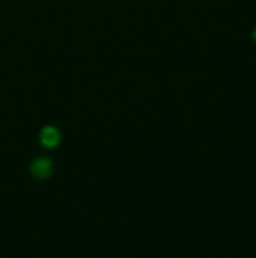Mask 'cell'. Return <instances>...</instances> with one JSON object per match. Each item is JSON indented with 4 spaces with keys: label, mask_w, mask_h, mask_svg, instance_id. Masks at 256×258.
Instances as JSON below:
<instances>
[{
    "label": "cell",
    "mask_w": 256,
    "mask_h": 258,
    "mask_svg": "<svg viewBox=\"0 0 256 258\" xmlns=\"http://www.w3.org/2000/svg\"><path fill=\"white\" fill-rule=\"evenodd\" d=\"M53 172V162L46 156H39L32 162L30 165V174L35 177V179H46L49 177Z\"/></svg>",
    "instance_id": "cell-1"
},
{
    "label": "cell",
    "mask_w": 256,
    "mask_h": 258,
    "mask_svg": "<svg viewBox=\"0 0 256 258\" xmlns=\"http://www.w3.org/2000/svg\"><path fill=\"white\" fill-rule=\"evenodd\" d=\"M60 139H62V136H60L58 128H55V126H44V128L41 130V134H39L41 144L44 148H49V150L58 146Z\"/></svg>",
    "instance_id": "cell-2"
},
{
    "label": "cell",
    "mask_w": 256,
    "mask_h": 258,
    "mask_svg": "<svg viewBox=\"0 0 256 258\" xmlns=\"http://www.w3.org/2000/svg\"><path fill=\"white\" fill-rule=\"evenodd\" d=\"M253 39H254V41H256V30H254V34H253Z\"/></svg>",
    "instance_id": "cell-3"
}]
</instances>
